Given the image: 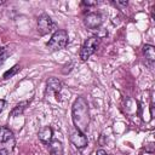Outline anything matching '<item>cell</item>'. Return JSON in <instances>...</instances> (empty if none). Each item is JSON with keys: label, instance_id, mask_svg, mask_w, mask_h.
I'll use <instances>...</instances> for the list:
<instances>
[{"label": "cell", "instance_id": "obj_13", "mask_svg": "<svg viewBox=\"0 0 155 155\" xmlns=\"http://www.w3.org/2000/svg\"><path fill=\"white\" fill-rule=\"evenodd\" d=\"M19 69H21V67H19V65H15V67H13V68H11L10 70L5 71L2 78H4V79H10V78H11V76H13V75L19 70Z\"/></svg>", "mask_w": 155, "mask_h": 155}, {"label": "cell", "instance_id": "obj_2", "mask_svg": "<svg viewBox=\"0 0 155 155\" xmlns=\"http://www.w3.org/2000/svg\"><path fill=\"white\" fill-rule=\"evenodd\" d=\"M68 39H69V36H68L67 30L58 29L52 34L50 41L47 42V48L52 52L53 51H59V50L65 47V45L68 44Z\"/></svg>", "mask_w": 155, "mask_h": 155}, {"label": "cell", "instance_id": "obj_16", "mask_svg": "<svg viewBox=\"0 0 155 155\" xmlns=\"http://www.w3.org/2000/svg\"><path fill=\"white\" fill-rule=\"evenodd\" d=\"M5 107H6V101L5 99H0V114L4 111Z\"/></svg>", "mask_w": 155, "mask_h": 155}, {"label": "cell", "instance_id": "obj_18", "mask_svg": "<svg viewBox=\"0 0 155 155\" xmlns=\"http://www.w3.org/2000/svg\"><path fill=\"white\" fill-rule=\"evenodd\" d=\"M96 155H108V153L105 150H103V149H99V150H97Z\"/></svg>", "mask_w": 155, "mask_h": 155}, {"label": "cell", "instance_id": "obj_3", "mask_svg": "<svg viewBox=\"0 0 155 155\" xmlns=\"http://www.w3.org/2000/svg\"><path fill=\"white\" fill-rule=\"evenodd\" d=\"M99 41L101 39L98 36H91L88 39H86L81 46L80 50V58L81 61H87L98 48L99 46Z\"/></svg>", "mask_w": 155, "mask_h": 155}, {"label": "cell", "instance_id": "obj_15", "mask_svg": "<svg viewBox=\"0 0 155 155\" xmlns=\"http://www.w3.org/2000/svg\"><path fill=\"white\" fill-rule=\"evenodd\" d=\"M7 56H8V53H7V52H4V53H1V54H0V65L6 61V57H7Z\"/></svg>", "mask_w": 155, "mask_h": 155}, {"label": "cell", "instance_id": "obj_10", "mask_svg": "<svg viewBox=\"0 0 155 155\" xmlns=\"http://www.w3.org/2000/svg\"><path fill=\"white\" fill-rule=\"evenodd\" d=\"M143 53H144L145 58H147L150 63H153V62L155 61V48H154L153 45H144V47H143Z\"/></svg>", "mask_w": 155, "mask_h": 155}, {"label": "cell", "instance_id": "obj_1", "mask_svg": "<svg viewBox=\"0 0 155 155\" xmlns=\"http://www.w3.org/2000/svg\"><path fill=\"white\" fill-rule=\"evenodd\" d=\"M73 122L78 131L85 133L90 125L88 104L84 97H78L73 104Z\"/></svg>", "mask_w": 155, "mask_h": 155}, {"label": "cell", "instance_id": "obj_7", "mask_svg": "<svg viewBox=\"0 0 155 155\" xmlns=\"http://www.w3.org/2000/svg\"><path fill=\"white\" fill-rule=\"evenodd\" d=\"M70 142L78 148V149H82L88 144V139L85 136V133L80 132V131H74L70 136Z\"/></svg>", "mask_w": 155, "mask_h": 155}, {"label": "cell", "instance_id": "obj_4", "mask_svg": "<svg viewBox=\"0 0 155 155\" xmlns=\"http://www.w3.org/2000/svg\"><path fill=\"white\" fill-rule=\"evenodd\" d=\"M54 27H56V24L53 23L51 17H48L47 15H41L38 18V31L41 35H46V34L51 33L54 29Z\"/></svg>", "mask_w": 155, "mask_h": 155}, {"label": "cell", "instance_id": "obj_12", "mask_svg": "<svg viewBox=\"0 0 155 155\" xmlns=\"http://www.w3.org/2000/svg\"><path fill=\"white\" fill-rule=\"evenodd\" d=\"M28 104H29V102H28V101H24V102L18 103V104L12 109V111H11V116H12V117L19 116V115L24 111V109L27 108V105H28Z\"/></svg>", "mask_w": 155, "mask_h": 155}, {"label": "cell", "instance_id": "obj_14", "mask_svg": "<svg viewBox=\"0 0 155 155\" xmlns=\"http://www.w3.org/2000/svg\"><path fill=\"white\" fill-rule=\"evenodd\" d=\"M114 4H115L116 6H120V7H126V6L128 5L127 1H114Z\"/></svg>", "mask_w": 155, "mask_h": 155}, {"label": "cell", "instance_id": "obj_6", "mask_svg": "<svg viewBox=\"0 0 155 155\" xmlns=\"http://www.w3.org/2000/svg\"><path fill=\"white\" fill-rule=\"evenodd\" d=\"M84 23H85V25H86L87 28H90V29H96V28H98V27L102 25V23H103V17H102L99 13H97V12H91V13H88V15L85 16Z\"/></svg>", "mask_w": 155, "mask_h": 155}, {"label": "cell", "instance_id": "obj_11", "mask_svg": "<svg viewBox=\"0 0 155 155\" xmlns=\"http://www.w3.org/2000/svg\"><path fill=\"white\" fill-rule=\"evenodd\" d=\"M13 138V132L7 127H0V143L8 142Z\"/></svg>", "mask_w": 155, "mask_h": 155}, {"label": "cell", "instance_id": "obj_19", "mask_svg": "<svg viewBox=\"0 0 155 155\" xmlns=\"http://www.w3.org/2000/svg\"><path fill=\"white\" fill-rule=\"evenodd\" d=\"M0 155H8L6 149H0Z\"/></svg>", "mask_w": 155, "mask_h": 155}, {"label": "cell", "instance_id": "obj_17", "mask_svg": "<svg viewBox=\"0 0 155 155\" xmlns=\"http://www.w3.org/2000/svg\"><path fill=\"white\" fill-rule=\"evenodd\" d=\"M97 4H98L97 1H82V5H86V6H93Z\"/></svg>", "mask_w": 155, "mask_h": 155}, {"label": "cell", "instance_id": "obj_8", "mask_svg": "<svg viewBox=\"0 0 155 155\" xmlns=\"http://www.w3.org/2000/svg\"><path fill=\"white\" fill-rule=\"evenodd\" d=\"M38 136H39V139H40L42 143L48 144V143L52 140V137H53V130H52L51 127H48V126L42 127V128L39 131Z\"/></svg>", "mask_w": 155, "mask_h": 155}, {"label": "cell", "instance_id": "obj_9", "mask_svg": "<svg viewBox=\"0 0 155 155\" xmlns=\"http://www.w3.org/2000/svg\"><path fill=\"white\" fill-rule=\"evenodd\" d=\"M51 155H63V144L59 140H51L48 145Z\"/></svg>", "mask_w": 155, "mask_h": 155}, {"label": "cell", "instance_id": "obj_20", "mask_svg": "<svg viewBox=\"0 0 155 155\" xmlns=\"http://www.w3.org/2000/svg\"><path fill=\"white\" fill-rule=\"evenodd\" d=\"M2 4H5V0H0V5H2Z\"/></svg>", "mask_w": 155, "mask_h": 155}, {"label": "cell", "instance_id": "obj_5", "mask_svg": "<svg viewBox=\"0 0 155 155\" xmlns=\"http://www.w3.org/2000/svg\"><path fill=\"white\" fill-rule=\"evenodd\" d=\"M63 91L62 82L56 78H50L46 82V94L56 96L57 101H61V92Z\"/></svg>", "mask_w": 155, "mask_h": 155}]
</instances>
